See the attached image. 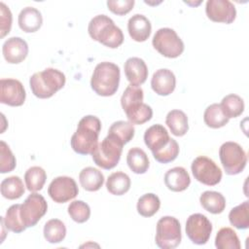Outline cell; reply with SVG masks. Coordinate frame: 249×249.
Returning a JSON list of instances; mask_svg holds the SVG:
<instances>
[{"label":"cell","mask_w":249,"mask_h":249,"mask_svg":"<svg viewBox=\"0 0 249 249\" xmlns=\"http://www.w3.org/2000/svg\"><path fill=\"white\" fill-rule=\"evenodd\" d=\"M100 130L101 122L97 117L92 115L83 117L70 140L73 151L80 155H91L98 145Z\"/></svg>","instance_id":"6da1fadb"},{"label":"cell","mask_w":249,"mask_h":249,"mask_svg":"<svg viewBox=\"0 0 249 249\" xmlns=\"http://www.w3.org/2000/svg\"><path fill=\"white\" fill-rule=\"evenodd\" d=\"M88 32L91 39L110 49H117L124 42L122 29L106 15H97L92 18L89 23Z\"/></svg>","instance_id":"7a4b0ae2"},{"label":"cell","mask_w":249,"mask_h":249,"mask_svg":"<svg viewBox=\"0 0 249 249\" xmlns=\"http://www.w3.org/2000/svg\"><path fill=\"white\" fill-rule=\"evenodd\" d=\"M121 71L117 64L109 61L98 63L91 75L90 87L100 96H111L119 89Z\"/></svg>","instance_id":"3957f363"},{"label":"cell","mask_w":249,"mask_h":249,"mask_svg":"<svg viewBox=\"0 0 249 249\" xmlns=\"http://www.w3.org/2000/svg\"><path fill=\"white\" fill-rule=\"evenodd\" d=\"M65 82V75L61 71L50 67L34 73L29 79V86L36 97L45 99L52 97L61 89Z\"/></svg>","instance_id":"277c9868"},{"label":"cell","mask_w":249,"mask_h":249,"mask_svg":"<svg viewBox=\"0 0 249 249\" xmlns=\"http://www.w3.org/2000/svg\"><path fill=\"white\" fill-rule=\"evenodd\" d=\"M124 145L119 138L108 133L91 154L93 162L103 169L114 168L120 161Z\"/></svg>","instance_id":"5b68a950"},{"label":"cell","mask_w":249,"mask_h":249,"mask_svg":"<svg viewBox=\"0 0 249 249\" xmlns=\"http://www.w3.org/2000/svg\"><path fill=\"white\" fill-rule=\"evenodd\" d=\"M182 239L181 225L177 218L163 216L157 223L156 244L161 249L176 248Z\"/></svg>","instance_id":"8992f818"},{"label":"cell","mask_w":249,"mask_h":249,"mask_svg":"<svg viewBox=\"0 0 249 249\" xmlns=\"http://www.w3.org/2000/svg\"><path fill=\"white\" fill-rule=\"evenodd\" d=\"M221 163L228 175H236L243 171L247 163V155L236 142L228 141L219 149Z\"/></svg>","instance_id":"52a82bcc"},{"label":"cell","mask_w":249,"mask_h":249,"mask_svg":"<svg viewBox=\"0 0 249 249\" xmlns=\"http://www.w3.org/2000/svg\"><path fill=\"white\" fill-rule=\"evenodd\" d=\"M153 47L167 58H176L182 54L185 46L175 30L163 27L156 31L153 40Z\"/></svg>","instance_id":"ba28073f"},{"label":"cell","mask_w":249,"mask_h":249,"mask_svg":"<svg viewBox=\"0 0 249 249\" xmlns=\"http://www.w3.org/2000/svg\"><path fill=\"white\" fill-rule=\"evenodd\" d=\"M195 179L206 186H215L222 179V170L215 161L205 156L196 157L191 165Z\"/></svg>","instance_id":"9c48e42d"},{"label":"cell","mask_w":249,"mask_h":249,"mask_svg":"<svg viewBox=\"0 0 249 249\" xmlns=\"http://www.w3.org/2000/svg\"><path fill=\"white\" fill-rule=\"evenodd\" d=\"M48 203L45 197L37 193L30 194L20 205V217L26 228L34 227L47 213Z\"/></svg>","instance_id":"30bf717a"},{"label":"cell","mask_w":249,"mask_h":249,"mask_svg":"<svg viewBox=\"0 0 249 249\" xmlns=\"http://www.w3.org/2000/svg\"><path fill=\"white\" fill-rule=\"evenodd\" d=\"M212 224L208 218L200 213L189 216L186 222V233L189 239L197 245L205 244L212 232Z\"/></svg>","instance_id":"8fae6325"},{"label":"cell","mask_w":249,"mask_h":249,"mask_svg":"<svg viewBox=\"0 0 249 249\" xmlns=\"http://www.w3.org/2000/svg\"><path fill=\"white\" fill-rule=\"evenodd\" d=\"M48 194L54 202L64 203L75 198L79 194V189L72 177L58 176L49 185Z\"/></svg>","instance_id":"7c38bea8"},{"label":"cell","mask_w":249,"mask_h":249,"mask_svg":"<svg viewBox=\"0 0 249 249\" xmlns=\"http://www.w3.org/2000/svg\"><path fill=\"white\" fill-rule=\"evenodd\" d=\"M26 97L22 84L17 79H1L0 81V102L12 107L21 106Z\"/></svg>","instance_id":"4fadbf2b"},{"label":"cell","mask_w":249,"mask_h":249,"mask_svg":"<svg viewBox=\"0 0 249 249\" xmlns=\"http://www.w3.org/2000/svg\"><path fill=\"white\" fill-rule=\"evenodd\" d=\"M205 13L210 20L226 24L231 23L236 18L235 7L229 0H208Z\"/></svg>","instance_id":"5bb4252c"},{"label":"cell","mask_w":249,"mask_h":249,"mask_svg":"<svg viewBox=\"0 0 249 249\" xmlns=\"http://www.w3.org/2000/svg\"><path fill=\"white\" fill-rule=\"evenodd\" d=\"M2 53L8 63L18 64L26 58L28 54V45L20 37H11L4 42Z\"/></svg>","instance_id":"9a60e30c"},{"label":"cell","mask_w":249,"mask_h":249,"mask_svg":"<svg viewBox=\"0 0 249 249\" xmlns=\"http://www.w3.org/2000/svg\"><path fill=\"white\" fill-rule=\"evenodd\" d=\"M151 87L159 95H169L174 91L176 87V78L174 73L166 68L157 70L151 79Z\"/></svg>","instance_id":"2e32d148"},{"label":"cell","mask_w":249,"mask_h":249,"mask_svg":"<svg viewBox=\"0 0 249 249\" xmlns=\"http://www.w3.org/2000/svg\"><path fill=\"white\" fill-rule=\"evenodd\" d=\"M124 74L130 85L139 87L148 78V67L140 57H129L124 65Z\"/></svg>","instance_id":"e0dca14e"},{"label":"cell","mask_w":249,"mask_h":249,"mask_svg":"<svg viewBox=\"0 0 249 249\" xmlns=\"http://www.w3.org/2000/svg\"><path fill=\"white\" fill-rule=\"evenodd\" d=\"M127 30L132 40L136 42H145L151 35L152 25L145 16L135 14L128 19Z\"/></svg>","instance_id":"ac0fdd59"},{"label":"cell","mask_w":249,"mask_h":249,"mask_svg":"<svg viewBox=\"0 0 249 249\" xmlns=\"http://www.w3.org/2000/svg\"><path fill=\"white\" fill-rule=\"evenodd\" d=\"M169 135L166 128L160 124H153L148 127L144 133L145 145L152 151V153L162 149L169 142Z\"/></svg>","instance_id":"d6986e66"},{"label":"cell","mask_w":249,"mask_h":249,"mask_svg":"<svg viewBox=\"0 0 249 249\" xmlns=\"http://www.w3.org/2000/svg\"><path fill=\"white\" fill-rule=\"evenodd\" d=\"M163 179L167 189L172 192H183L191 184L190 175L182 166H176L167 170Z\"/></svg>","instance_id":"ffe728a7"},{"label":"cell","mask_w":249,"mask_h":249,"mask_svg":"<svg viewBox=\"0 0 249 249\" xmlns=\"http://www.w3.org/2000/svg\"><path fill=\"white\" fill-rule=\"evenodd\" d=\"M19 28L26 33H33L40 29L43 23V18L39 10L34 7L23 8L18 18Z\"/></svg>","instance_id":"44dd1931"},{"label":"cell","mask_w":249,"mask_h":249,"mask_svg":"<svg viewBox=\"0 0 249 249\" xmlns=\"http://www.w3.org/2000/svg\"><path fill=\"white\" fill-rule=\"evenodd\" d=\"M79 181L84 190L88 192H96L104 183V175L97 168L88 166L81 170Z\"/></svg>","instance_id":"7402d4cb"},{"label":"cell","mask_w":249,"mask_h":249,"mask_svg":"<svg viewBox=\"0 0 249 249\" xmlns=\"http://www.w3.org/2000/svg\"><path fill=\"white\" fill-rule=\"evenodd\" d=\"M199 202L201 206L212 214H220L226 208L225 196L215 191H205L199 196Z\"/></svg>","instance_id":"603a6c76"},{"label":"cell","mask_w":249,"mask_h":249,"mask_svg":"<svg viewBox=\"0 0 249 249\" xmlns=\"http://www.w3.org/2000/svg\"><path fill=\"white\" fill-rule=\"evenodd\" d=\"M165 124L175 136H184L189 130L188 117L181 110L174 109L169 111L165 118Z\"/></svg>","instance_id":"cb8c5ba5"},{"label":"cell","mask_w":249,"mask_h":249,"mask_svg":"<svg viewBox=\"0 0 249 249\" xmlns=\"http://www.w3.org/2000/svg\"><path fill=\"white\" fill-rule=\"evenodd\" d=\"M126 163L129 169L136 174L145 173L150 166L147 154L138 147L129 149L126 156Z\"/></svg>","instance_id":"d4e9b609"},{"label":"cell","mask_w":249,"mask_h":249,"mask_svg":"<svg viewBox=\"0 0 249 249\" xmlns=\"http://www.w3.org/2000/svg\"><path fill=\"white\" fill-rule=\"evenodd\" d=\"M131 181L129 176L122 171H117L109 175L106 181L107 191L114 196H123L130 189Z\"/></svg>","instance_id":"484cf974"},{"label":"cell","mask_w":249,"mask_h":249,"mask_svg":"<svg viewBox=\"0 0 249 249\" xmlns=\"http://www.w3.org/2000/svg\"><path fill=\"white\" fill-rule=\"evenodd\" d=\"M1 195L7 199H18L25 192L23 182L18 176H10L5 178L0 185Z\"/></svg>","instance_id":"4316f807"},{"label":"cell","mask_w":249,"mask_h":249,"mask_svg":"<svg viewBox=\"0 0 249 249\" xmlns=\"http://www.w3.org/2000/svg\"><path fill=\"white\" fill-rule=\"evenodd\" d=\"M20 205L21 204H13L7 209L5 217H1L5 228L16 233L22 232L26 229L20 217Z\"/></svg>","instance_id":"83f0119b"},{"label":"cell","mask_w":249,"mask_h":249,"mask_svg":"<svg viewBox=\"0 0 249 249\" xmlns=\"http://www.w3.org/2000/svg\"><path fill=\"white\" fill-rule=\"evenodd\" d=\"M221 109L225 116L228 119L236 118L240 116L244 111V101L243 99L234 93H231L226 95L221 103H220Z\"/></svg>","instance_id":"f1b7e54d"},{"label":"cell","mask_w":249,"mask_h":249,"mask_svg":"<svg viewBox=\"0 0 249 249\" xmlns=\"http://www.w3.org/2000/svg\"><path fill=\"white\" fill-rule=\"evenodd\" d=\"M43 233L48 242L59 243L66 236V227L62 221L58 219H51L45 224Z\"/></svg>","instance_id":"f546056e"},{"label":"cell","mask_w":249,"mask_h":249,"mask_svg":"<svg viewBox=\"0 0 249 249\" xmlns=\"http://www.w3.org/2000/svg\"><path fill=\"white\" fill-rule=\"evenodd\" d=\"M47 173L40 166L29 167L24 174L25 186L30 192L41 191L46 183Z\"/></svg>","instance_id":"4dcf8cb0"},{"label":"cell","mask_w":249,"mask_h":249,"mask_svg":"<svg viewBox=\"0 0 249 249\" xmlns=\"http://www.w3.org/2000/svg\"><path fill=\"white\" fill-rule=\"evenodd\" d=\"M229 221L238 230H246L249 227V201L245 200L233 207L229 213Z\"/></svg>","instance_id":"1f68e13d"},{"label":"cell","mask_w":249,"mask_h":249,"mask_svg":"<svg viewBox=\"0 0 249 249\" xmlns=\"http://www.w3.org/2000/svg\"><path fill=\"white\" fill-rule=\"evenodd\" d=\"M215 246L218 249H239L241 247L236 232L231 228H222L215 237Z\"/></svg>","instance_id":"d6a6232c"},{"label":"cell","mask_w":249,"mask_h":249,"mask_svg":"<svg viewBox=\"0 0 249 249\" xmlns=\"http://www.w3.org/2000/svg\"><path fill=\"white\" fill-rule=\"evenodd\" d=\"M203 121L205 124L211 128H220L226 125L230 119L225 116L220 104L213 103L205 109L203 114Z\"/></svg>","instance_id":"836d02e7"},{"label":"cell","mask_w":249,"mask_h":249,"mask_svg":"<svg viewBox=\"0 0 249 249\" xmlns=\"http://www.w3.org/2000/svg\"><path fill=\"white\" fill-rule=\"evenodd\" d=\"M160 207V200L155 194H145L138 198L136 209L137 212L143 217L154 216Z\"/></svg>","instance_id":"e575fe53"},{"label":"cell","mask_w":249,"mask_h":249,"mask_svg":"<svg viewBox=\"0 0 249 249\" xmlns=\"http://www.w3.org/2000/svg\"><path fill=\"white\" fill-rule=\"evenodd\" d=\"M108 133L119 138L124 144H126L133 138L135 129L130 122L117 121L111 124Z\"/></svg>","instance_id":"d590c367"},{"label":"cell","mask_w":249,"mask_h":249,"mask_svg":"<svg viewBox=\"0 0 249 249\" xmlns=\"http://www.w3.org/2000/svg\"><path fill=\"white\" fill-rule=\"evenodd\" d=\"M68 214L76 223L82 224L87 222L90 217V208L83 200H74L68 205Z\"/></svg>","instance_id":"8d00e7d4"},{"label":"cell","mask_w":249,"mask_h":249,"mask_svg":"<svg viewBox=\"0 0 249 249\" xmlns=\"http://www.w3.org/2000/svg\"><path fill=\"white\" fill-rule=\"evenodd\" d=\"M144 92L140 87L129 85L124 89L121 97V105L124 111L137 103L143 102Z\"/></svg>","instance_id":"74e56055"},{"label":"cell","mask_w":249,"mask_h":249,"mask_svg":"<svg viewBox=\"0 0 249 249\" xmlns=\"http://www.w3.org/2000/svg\"><path fill=\"white\" fill-rule=\"evenodd\" d=\"M179 155V145L173 138L169 139V142L162 149L154 152V159L160 163H168L173 161Z\"/></svg>","instance_id":"f35d334b"},{"label":"cell","mask_w":249,"mask_h":249,"mask_svg":"<svg viewBox=\"0 0 249 249\" xmlns=\"http://www.w3.org/2000/svg\"><path fill=\"white\" fill-rule=\"evenodd\" d=\"M17 160L8 144L0 141V172H11L16 168Z\"/></svg>","instance_id":"ab89813d"},{"label":"cell","mask_w":249,"mask_h":249,"mask_svg":"<svg viewBox=\"0 0 249 249\" xmlns=\"http://www.w3.org/2000/svg\"><path fill=\"white\" fill-rule=\"evenodd\" d=\"M134 3V0H108L107 7L113 14L124 16L133 9Z\"/></svg>","instance_id":"60d3db41"},{"label":"cell","mask_w":249,"mask_h":249,"mask_svg":"<svg viewBox=\"0 0 249 249\" xmlns=\"http://www.w3.org/2000/svg\"><path fill=\"white\" fill-rule=\"evenodd\" d=\"M0 36L1 38L5 37L11 30L12 27V20H13V17H12V13L10 11V9L3 3H0Z\"/></svg>","instance_id":"b9f144b4"}]
</instances>
